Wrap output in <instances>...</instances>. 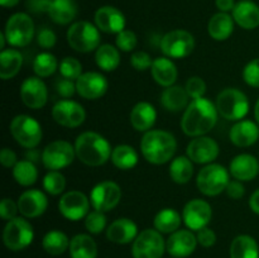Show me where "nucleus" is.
<instances>
[{
  "label": "nucleus",
  "mask_w": 259,
  "mask_h": 258,
  "mask_svg": "<svg viewBox=\"0 0 259 258\" xmlns=\"http://www.w3.org/2000/svg\"><path fill=\"white\" fill-rule=\"evenodd\" d=\"M56 89H57L58 95H61L62 98H71L73 96V94L77 93L76 91V82H73L72 80H68V78H60V80L56 82Z\"/></svg>",
  "instance_id": "864d4df0"
},
{
  "label": "nucleus",
  "mask_w": 259,
  "mask_h": 258,
  "mask_svg": "<svg viewBox=\"0 0 259 258\" xmlns=\"http://www.w3.org/2000/svg\"><path fill=\"white\" fill-rule=\"evenodd\" d=\"M109 82L104 75L99 72H85L76 80V91L86 100H96L105 95Z\"/></svg>",
  "instance_id": "f3484780"
},
{
  "label": "nucleus",
  "mask_w": 259,
  "mask_h": 258,
  "mask_svg": "<svg viewBox=\"0 0 259 258\" xmlns=\"http://www.w3.org/2000/svg\"><path fill=\"white\" fill-rule=\"evenodd\" d=\"M96 65L103 71L110 72L118 68L120 65V53L118 47H114L113 45H100V47L96 50L95 53Z\"/></svg>",
  "instance_id": "c9c22d12"
},
{
  "label": "nucleus",
  "mask_w": 259,
  "mask_h": 258,
  "mask_svg": "<svg viewBox=\"0 0 259 258\" xmlns=\"http://www.w3.org/2000/svg\"><path fill=\"white\" fill-rule=\"evenodd\" d=\"M18 207L23 217L38 218L45 214V211L47 210V196L40 190H27L18 199Z\"/></svg>",
  "instance_id": "412c9836"
},
{
  "label": "nucleus",
  "mask_w": 259,
  "mask_h": 258,
  "mask_svg": "<svg viewBox=\"0 0 259 258\" xmlns=\"http://www.w3.org/2000/svg\"><path fill=\"white\" fill-rule=\"evenodd\" d=\"M19 3V0H0V4L4 8H13Z\"/></svg>",
  "instance_id": "680f3d73"
},
{
  "label": "nucleus",
  "mask_w": 259,
  "mask_h": 258,
  "mask_svg": "<svg viewBox=\"0 0 259 258\" xmlns=\"http://www.w3.org/2000/svg\"><path fill=\"white\" fill-rule=\"evenodd\" d=\"M60 67L55 55L50 52H42L37 55L33 61V71L38 77H50Z\"/></svg>",
  "instance_id": "a19ab883"
},
{
  "label": "nucleus",
  "mask_w": 259,
  "mask_h": 258,
  "mask_svg": "<svg viewBox=\"0 0 259 258\" xmlns=\"http://www.w3.org/2000/svg\"><path fill=\"white\" fill-rule=\"evenodd\" d=\"M234 30V22L228 13H217L212 15L207 24V32L215 40H225Z\"/></svg>",
  "instance_id": "c756f323"
},
{
  "label": "nucleus",
  "mask_w": 259,
  "mask_h": 258,
  "mask_svg": "<svg viewBox=\"0 0 259 258\" xmlns=\"http://www.w3.org/2000/svg\"><path fill=\"white\" fill-rule=\"evenodd\" d=\"M115 43L118 50L123 51V52H132V51L137 47L138 38H137L136 33L134 32H132V30H128V29H124L121 30L120 33H118Z\"/></svg>",
  "instance_id": "a18cd8bd"
},
{
  "label": "nucleus",
  "mask_w": 259,
  "mask_h": 258,
  "mask_svg": "<svg viewBox=\"0 0 259 258\" xmlns=\"http://www.w3.org/2000/svg\"><path fill=\"white\" fill-rule=\"evenodd\" d=\"M76 157L86 166L98 167L111 158V147L108 139L96 132H85L76 138Z\"/></svg>",
  "instance_id": "7ed1b4c3"
},
{
  "label": "nucleus",
  "mask_w": 259,
  "mask_h": 258,
  "mask_svg": "<svg viewBox=\"0 0 259 258\" xmlns=\"http://www.w3.org/2000/svg\"><path fill=\"white\" fill-rule=\"evenodd\" d=\"M215 105L218 113L228 120L239 121L249 111V100L247 95L234 88H228L220 91Z\"/></svg>",
  "instance_id": "20e7f679"
},
{
  "label": "nucleus",
  "mask_w": 259,
  "mask_h": 258,
  "mask_svg": "<svg viewBox=\"0 0 259 258\" xmlns=\"http://www.w3.org/2000/svg\"><path fill=\"white\" fill-rule=\"evenodd\" d=\"M131 124L136 131L148 132L154 125L157 119L156 108L151 103L141 101L136 104L131 111Z\"/></svg>",
  "instance_id": "bb28decb"
},
{
  "label": "nucleus",
  "mask_w": 259,
  "mask_h": 258,
  "mask_svg": "<svg viewBox=\"0 0 259 258\" xmlns=\"http://www.w3.org/2000/svg\"><path fill=\"white\" fill-rule=\"evenodd\" d=\"M25 156H27L28 161H32L33 163H34V162H37L38 158H39V153H38V152L35 151L34 148L28 149V152H27V154H25Z\"/></svg>",
  "instance_id": "052dcab7"
},
{
  "label": "nucleus",
  "mask_w": 259,
  "mask_h": 258,
  "mask_svg": "<svg viewBox=\"0 0 259 258\" xmlns=\"http://www.w3.org/2000/svg\"><path fill=\"white\" fill-rule=\"evenodd\" d=\"M229 172L238 181H250L258 176L259 162L252 154H239L230 162Z\"/></svg>",
  "instance_id": "b1692460"
},
{
  "label": "nucleus",
  "mask_w": 259,
  "mask_h": 258,
  "mask_svg": "<svg viewBox=\"0 0 259 258\" xmlns=\"http://www.w3.org/2000/svg\"><path fill=\"white\" fill-rule=\"evenodd\" d=\"M194 48V35L184 29L171 30L161 39L162 52L168 58H185L191 55Z\"/></svg>",
  "instance_id": "9b49d317"
},
{
  "label": "nucleus",
  "mask_w": 259,
  "mask_h": 258,
  "mask_svg": "<svg viewBox=\"0 0 259 258\" xmlns=\"http://www.w3.org/2000/svg\"><path fill=\"white\" fill-rule=\"evenodd\" d=\"M243 78L245 83L252 88H259V58H254L243 70Z\"/></svg>",
  "instance_id": "de8ad7c7"
},
{
  "label": "nucleus",
  "mask_w": 259,
  "mask_h": 258,
  "mask_svg": "<svg viewBox=\"0 0 259 258\" xmlns=\"http://www.w3.org/2000/svg\"><path fill=\"white\" fill-rule=\"evenodd\" d=\"M185 89H186L190 98L200 99L204 98L205 93H206V83L199 76H192V77H190L187 80Z\"/></svg>",
  "instance_id": "49530a36"
},
{
  "label": "nucleus",
  "mask_w": 259,
  "mask_h": 258,
  "mask_svg": "<svg viewBox=\"0 0 259 258\" xmlns=\"http://www.w3.org/2000/svg\"><path fill=\"white\" fill-rule=\"evenodd\" d=\"M218 109L209 99H194L185 109L181 119V128L189 137H201L209 133L218 121Z\"/></svg>",
  "instance_id": "f257e3e1"
},
{
  "label": "nucleus",
  "mask_w": 259,
  "mask_h": 258,
  "mask_svg": "<svg viewBox=\"0 0 259 258\" xmlns=\"http://www.w3.org/2000/svg\"><path fill=\"white\" fill-rule=\"evenodd\" d=\"M138 153L134 149V147L128 144H119L111 152V162L114 166L123 171L134 168L138 163Z\"/></svg>",
  "instance_id": "f704fd0d"
},
{
  "label": "nucleus",
  "mask_w": 259,
  "mask_h": 258,
  "mask_svg": "<svg viewBox=\"0 0 259 258\" xmlns=\"http://www.w3.org/2000/svg\"><path fill=\"white\" fill-rule=\"evenodd\" d=\"M60 70L62 77L68 80H77L82 75V65L80 61L75 57H65L60 63Z\"/></svg>",
  "instance_id": "37998d69"
},
{
  "label": "nucleus",
  "mask_w": 259,
  "mask_h": 258,
  "mask_svg": "<svg viewBox=\"0 0 259 258\" xmlns=\"http://www.w3.org/2000/svg\"><path fill=\"white\" fill-rule=\"evenodd\" d=\"M0 162L7 168H13L18 163L17 154H15V152L13 149L3 148L2 152H0Z\"/></svg>",
  "instance_id": "4d7b16f0"
},
{
  "label": "nucleus",
  "mask_w": 259,
  "mask_h": 258,
  "mask_svg": "<svg viewBox=\"0 0 259 258\" xmlns=\"http://www.w3.org/2000/svg\"><path fill=\"white\" fill-rule=\"evenodd\" d=\"M197 243L196 235L191 230H176L167 239L166 249L175 258H185L194 253Z\"/></svg>",
  "instance_id": "aec40b11"
},
{
  "label": "nucleus",
  "mask_w": 259,
  "mask_h": 258,
  "mask_svg": "<svg viewBox=\"0 0 259 258\" xmlns=\"http://www.w3.org/2000/svg\"><path fill=\"white\" fill-rule=\"evenodd\" d=\"M70 242L67 235L61 230H51L43 237V249L51 255H60L70 248Z\"/></svg>",
  "instance_id": "58836bf2"
},
{
  "label": "nucleus",
  "mask_w": 259,
  "mask_h": 258,
  "mask_svg": "<svg viewBox=\"0 0 259 258\" xmlns=\"http://www.w3.org/2000/svg\"><path fill=\"white\" fill-rule=\"evenodd\" d=\"M138 237V227L128 218H120L111 223L106 229V238L116 244H128Z\"/></svg>",
  "instance_id": "5701e85b"
},
{
  "label": "nucleus",
  "mask_w": 259,
  "mask_h": 258,
  "mask_svg": "<svg viewBox=\"0 0 259 258\" xmlns=\"http://www.w3.org/2000/svg\"><path fill=\"white\" fill-rule=\"evenodd\" d=\"M7 37H5V33L2 32L0 33V50L4 51L5 50V43H7Z\"/></svg>",
  "instance_id": "e2e57ef3"
},
{
  "label": "nucleus",
  "mask_w": 259,
  "mask_h": 258,
  "mask_svg": "<svg viewBox=\"0 0 259 258\" xmlns=\"http://www.w3.org/2000/svg\"><path fill=\"white\" fill-rule=\"evenodd\" d=\"M85 228L91 234H99L106 228V217L103 211L94 210L85 218Z\"/></svg>",
  "instance_id": "c03bdc74"
},
{
  "label": "nucleus",
  "mask_w": 259,
  "mask_h": 258,
  "mask_svg": "<svg viewBox=\"0 0 259 258\" xmlns=\"http://www.w3.org/2000/svg\"><path fill=\"white\" fill-rule=\"evenodd\" d=\"M211 218V206L202 199L190 200L182 210V220L190 230H200L207 227Z\"/></svg>",
  "instance_id": "dca6fc26"
},
{
  "label": "nucleus",
  "mask_w": 259,
  "mask_h": 258,
  "mask_svg": "<svg viewBox=\"0 0 259 258\" xmlns=\"http://www.w3.org/2000/svg\"><path fill=\"white\" fill-rule=\"evenodd\" d=\"M182 218L180 215V212L175 209H162L161 211L157 212V215L154 217V228L156 230H158L159 233H174L176 230H179L180 225H181Z\"/></svg>",
  "instance_id": "4c0bfd02"
},
{
  "label": "nucleus",
  "mask_w": 259,
  "mask_h": 258,
  "mask_svg": "<svg viewBox=\"0 0 259 258\" xmlns=\"http://www.w3.org/2000/svg\"><path fill=\"white\" fill-rule=\"evenodd\" d=\"M71 258H96L98 245L95 240L88 234H77L70 242Z\"/></svg>",
  "instance_id": "72a5a7b5"
},
{
  "label": "nucleus",
  "mask_w": 259,
  "mask_h": 258,
  "mask_svg": "<svg viewBox=\"0 0 259 258\" xmlns=\"http://www.w3.org/2000/svg\"><path fill=\"white\" fill-rule=\"evenodd\" d=\"M131 65L136 68L137 71H146L152 67L153 61H152L151 56L144 51H138L134 52L131 57Z\"/></svg>",
  "instance_id": "09e8293b"
},
{
  "label": "nucleus",
  "mask_w": 259,
  "mask_h": 258,
  "mask_svg": "<svg viewBox=\"0 0 259 258\" xmlns=\"http://www.w3.org/2000/svg\"><path fill=\"white\" fill-rule=\"evenodd\" d=\"M90 199L83 192L72 190L61 196L58 201V210L66 219L77 222L86 218V215L90 212Z\"/></svg>",
  "instance_id": "4468645a"
},
{
  "label": "nucleus",
  "mask_w": 259,
  "mask_h": 258,
  "mask_svg": "<svg viewBox=\"0 0 259 258\" xmlns=\"http://www.w3.org/2000/svg\"><path fill=\"white\" fill-rule=\"evenodd\" d=\"M20 98L25 106L30 109H40L47 104L48 90L40 77H28L20 86Z\"/></svg>",
  "instance_id": "6ab92c4d"
},
{
  "label": "nucleus",
  "mask_w": 259,
  "mask_h": 258,
  "mask_svg": "<svg viewBox=\"0 0 259 258\" xmlns=\"http://www.w3.org/2000/svg\"><path fill=\"white\" fill-rule=\"evenodd\" d=\"M166 244L162 233L156 229H146L133 240L132 254L134 258H162Z\"/></svg>",
  "instance_id": "f8f14e48"
},
{
  "label": "nucleus",
  "mask_w": 259,
  "mask_h": 258,
  "mask_svg": "<svg viewBox=\"0 0 259 258\" xmlns=\"http://www.w3.org/2000/svg\"><path fill=\"white\" fill-rule=\"evenodd\" d=\"M249 207L253 212L259 215V189L252 194L249 199Z\"/></svg>",
  "instance_id": "bf43d9fd"
},
{
  "label": "nucleus",
  "mask_w": 259,
  "mask_h": 258,
  "mask_svg": "<svg viewBox=\"0 0 259 258\" xmlns=\"http://www.w3.org/2000/svg\"><path fill=\"white\" fill-rule=\"evenodd\" d=\"M95 24L104 33H120L125 28V17L114 7H101L95 13Z\"/></svg>",
  "instance_id": "4be33fe9"
},
{
  "label": "nucleus",
  "mask_w": 259,
  "mask_h": 258,
  "mask_svg": "<svg viewBox=\"0 0 259 258\" xmlns=\"http://www.w3.org/2000/svg\"><path fill=\"white\" fill-rule=\"evenodd\" d=\"M56 40H57V37H56L55 32L48 28H43L37 33V43L46 50L55 47Z\"/></svg>",
  "instance_id": "3c124183"
},
{
  "label": "nucleus",
  "mask_w": 259,
  "mask_h": 258,
  "mask_svg": "<svg viewBox=\"0 0 259 258\" xmlns=\"http://www.w3.org/2000/svg\"><path fill=\"white\" fill-rule=\"evenodd\" d=\"M34 238L33 227L25 218L17 217L12 220H8L7 225L3 232V242L5 247L10 250L25 249Z\"/></svg>",
  "instance_id": "6e6552de"
},
{
  "label": "nucleus",
  "mask_w": 259,
  "mask_h": 258,
  "mask_svg": "<svg viewBox=\"0 0 259 258\" xmlns=\"http://www.w3.org/2000/svg\"><path fill=\"white\" fill-rule=\"evenodd\" d=\"M169 176L176 184H187L194 176V164L187 156L176 157L169 164Z\"/></svg>",
  "instance_id": "e433bc0d"
},
{
  "label": "nucleus",
  "mask_w": 259,
  "mask_h": 258,
  "mask_svg": "<svg viewBox=\"0 0 259 258\" xmlns=\"http://www.w3.org/2000/svg\"><path fill=\"white\" fill-rule=\"evenodd\" d=\"M9 129L15 142L27 149L35 148L42 141V126L33 116L25 114L14 116Z\"/></svg>",
  "instance_id": "423d86ee"
},
{
  "label": "nucleus",
  "mask_w": 259,
  "mask_h": 258,
  "mask_svg": "<svg viewBox=\"0 0 259 258\" xmlns=\"http://www.w3.org/2000/svg\"><path fill=\"white\" fill-rule=\"evenodd\" d=\"M5 37L13 47H25L34 37V23L25 13H15L5 24Z\"/></svg>",
  "instance_id": "1a4fd4ad"
},
{
  "label": "nucleus",
  "mask_w": 259,
  "mask_h": 258,
  "mask_svg": "<svg viewBox=\"0 0 259 258\" xmlns=\"http://www.w3.org/2000/svg\"><path fill=\"white\" fill-rule=\"evenodd\" d=\"M217 7L220 12L227 13L234 9L235 3L234 0H217Z\"/></svg>",
  "instance_id": "13d9d810"
},
{
  "label": "nucleus",
  "mask_w": 259,
  "mask_h": 258,
  "mask_svg": "<svg viewBox=\"0 0 259 258\" xmlns=\"http://www.w3.org/2000/svg\"><path fill=\"white\" fill-rule=\"evenodd\" d=\"M225 191H227L228 196L232 197V199L234 200L242 199L245 194V189L244 186H243L242 181H238V180H235V181H230L229 184H228L227 190H225Z\"/></svg>",
  "instance_id": "5fc2aeb1"
},
{
  "label": "nucleus",
  "mask_w": 259,
  "mask_h": 258,
  "mask_svg": "<svg viewBox=\"0 0 259 258\" xmlns=\"http://www.w3.org/2000/svg\"><path fill=\"white\" fill-rule=\"evenodd\" d=\"M186 153L195 163L209 164L219 156V144L210 137H196L189 143Z\"/></svg>",
  "instance_id": "a211bd4d"
},
{
  "label": "nucleus",
  "mask_w": 259,
  "mask_h": 258,
  "mask_svg": "<svg viewBox=\"0 0 259 258\" xmlns=\"http://www.w3.org/2000/svg\"><path fill=\"white\" fill-rule=\"evenodd\" d=\"M189 94L186 89L181 86H169L163 90L161 95V104L166 110L168 111H180L189 106Z\"/></svg>",
  "instance_id": "7c9ffc66"
},
{
  "label": "nucleus",
  "mask_w": 259,
  "mask_h": 258,
  "mask_svg": "<svg viewBox=\"0 0 259 258\" xmlns=\"http://www.w3.org/2000/svg\"><path fill=\"white\" fill-rule=\"evenodd\" d=\"M230 258H259V248L253 237L238 235L230 244Z\"/></svg>",
  "instance_id": "473e14b6"
},
{
  "label": "nucleus",
  "mask_w": 259,
  "mask_h": 258,
  "mask_svg": "<svg viewBox=\"0 0 259 258\" xmlns=\"http://www.w3.org/2000/svg\"><path fill=\"white\" fill-rule=\"evenodd\" d=\"M23 65L22 53L14 48L4 50L0 53V77L10 80L18 75Z\"/></svg>",
  "instance_id": "2f4dec72"
},
{
  "label": "nucleus",
  "mask_w": 259,
  "mask_h": 258,
  "mask_svg": "<svg viewBox=\"0 0 259 258\" xmlns=\"http://www.w3.org/2000/svg\"><path fill=\"white\" fill-rule=\"evenodd\" d=\"M43 187L51 195L62 194L66 187V179L61 172L50 171L43 179Z\"/></svg>",
  "instance_id": "79ce46f5"
},
{
  "label": "nucleus",
  "mask_w": 259,
  "mask_h": 258,
  "mask_svg": "<svg viewBox=\"0 0 259 258\" xmlns=\"http://www.w3.org/2000/svg\"><path fill=\"white\" fill-rule=\"evenodd\" d=\"M254 116H255V120H257V123L259 125V99H258L257 103H255V106H254Z\"/></svg>",
  "instance_id": "0e129e2a"
},
{
  "label": "nucleus",
  "mask_w": 259,
  "mask_h": 258,
  "mask_svg": "<svg viewBox=\"0 0 259 258\" xmlns=\"http://www.w3.org/2000/svg\"><path fill=\"white\" fill-rule=\"evenodd\" d=\"M142 154L153 164L167 163L175 156L177 142L174 134L161 129H152L144 133L141 141Z\"/></svg>",
  "instance_id": "f03ea898"
},
{
  "label": "nucleus",
  "mask_w": 259,
  "mask_h": 258,
  "mask_svg": "<svg viewBox=\"0 0 259 258\" xmlns=\"http://www.w3.org/2000/svg\"><path fill=\"white\" fill-rule=\"evenodd\" d=\"M196 238H197V242H199V244L202 245V247H205V248L212 247V245L217 243V234H215L214 230L210 229V228H207V227L197 230Z\"/></svg>",
  "instance_id": "603ef678"
},
{
  "label": "nucleus",
  "mask_w": 259,
  "mask_h": 258,
  "mask_svg": "<svg viewBox=\"0 0 259 258\" xmlns=\"http://www.w3.org/2000/svg\"><path fill=\"white\" fill-rule=\"evenodd\" d=\"M19 207H18V202H15L13 199L5 197L0 202V217L4 220H12L17 218Z\"/></svg>",
  "instance_id": "8fccbe9b"
},
{
  "label": "nucleus",
  "mask_w": 259,
  "mask_h": 258,
  "mask_svg": "<svg viewBox=\"0 0 259 258\" xmlns=\"http://www.w3.org/2000/svg\"><path fill=\"white\" fill-rule=\"evenodd\" d=\"M151 73L154 81L163 88H169L177 80L176 65L168 57H158L153 61L151 67Z\"/></svg>",
  "instance_id": "cd10ccee"
},
{
  "label": "nucleus",
  "mask_w": 259,
  "mask_h": 258,
  "mask_svg": "<svg viewBox=\"0 0 259 258\" xmlns=\"http://www.w3.org/2000/svg\"><path fill=\"white\" fill-rule=\"evenodd\" d=\"M233 19L243 29H254L259 25V7L250 0H242L233 9Z\"/></svg>",
  "instance_id": "a878e982"
},
{
  "label": "nucleus",
  "mask_w": 259,
  "mask_h": 258,
  "mask_svg": "<svg viewBox=\"0 0 259 258\" xmlns=\"http://www.w3.org/2000/svg\"><path fill=\"white\" fill-rule=\"evenodd\" d=\"M229 138L237 147H250L259 139V126L252 120H239L230 129Z\"/></svg>",
  "instance_id": "393cba45"
},
{
  "label": "nucleus",
  "mask_w": 259,
  "mask_h": 258,
  "mask_svg": "<svg viewBox=\"0 0 259 258\" xmlns=\"http://www.w3.org/2000/svg\"><path fill=\"white\" fill-rule=\"evenodd\" d=\"M52 0H27V8L32 13H48Z\"/></svg>",
  "instance_id": "6e6d98bb"
},
{
  "label": "nucleus",
  "mask_w": 259,
  "mask_h": 258,
  "mask_svg": "<svg viewBox=\"0 0 259 258\" xmlns=\"http://www.w3.org/2000/svg\"><path fill=\"white\" fill-rule=\"evenodd\" d=\"M121 199V189L116 182L103 181L94 186L90 194V202L94 210L110 211L119 204Z\"/></svg>",
  "instance_id": "ddd939ff"
},
{
  "label": "nucleus",
  "mask_w": 259,
  "mask_h": 258,
  "mask_svg": "<svg viewBox=\"0 0 259 258\" xmlns=\"http://www.w3.org/2000/svg\"><path fill=\"white\" fill-rule=\"evenodd\" d=\"M66 38H67V42L71 48L81 53L91 52L100 47L99 28L86 20L73 23L68 28Z\"/></svg>",
  "instance_id": "39448f33"
},
{
  "label": "nucleus",
  "mask_w": 259,
  "mask_h": 258,
  "mask_svg": "<svg viewBox=\"0 0 259 258\" xmlns=\"http://www.w3.org/2000/svg\"><path fill=\"white\" fill-rule=\"evenodd\" d=\"M228 169L218 163H209L200 169L196 179L197 189L206 196H217L227 190L230 182Z\"/></svg>",
  "instance_id": "0eeeda50"
},
{
  "label": "nucleus",
  "mask_w": 259,
  "mask_h": 258,
  "mask_svg": "<svg viewBox=\"0 0 259 258\" xmlns=\"http://www.w3.org/2000/svg\"><path fill=\"white\" fill-rule=\"evenodd\" d=\"M13 177L20 186H30L38 179V169L32 161L22 159L13 167Z\"/></svg>",
  "instance_id": "ea45409f"
},
{
  "label": "nucleus",
  "mask_w": 259,
  "mask_h": 258,
  "mask_svg": "<svg viewBox=\"0 0 259 258\" xmlns=\"http://www.w3.org/2000/svg\"><path fill=\"white\" fill-rule=\"evenodd\" d=\"M76 157L75 146L67 141H53L43 149V166L50 171H58L70 166Z\"/></svg>",
  "instance_id": "9d476101"
},
{
  "label": "nucleus",
  "mask_w": 259,
  "mask_h": 258,
  "mask_svg": "<svg viewBox=\"0 0 259 258\" xmlns=\"http://www.w3.org/2000/svg\"><path fill=\"white\" fill-rule=\"evenodd\" d=\"M48 15L57 24L66 25L77 15V4L75 0H52Z\"/></svg>",
  "instance_id": "c85d7f7f"
},
{
  "label": "nucleus",
  "mask_w": 259,
  "mask_h": 258,
  "mask_svg": "<svg viewBox=\"0 0 259 258\" xmlns=\"http://www.w3.org/2000/svg\"><path fill=\"white\" fill-rule=\"evenodd\" d=\"M52 118L66 128L80 126L86 119V111L81 104L73 100H61L52 108Z\"/></svg>",
  "instance_id": "2eb2a0df"
}]
</instances>
